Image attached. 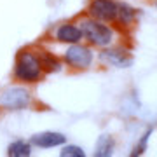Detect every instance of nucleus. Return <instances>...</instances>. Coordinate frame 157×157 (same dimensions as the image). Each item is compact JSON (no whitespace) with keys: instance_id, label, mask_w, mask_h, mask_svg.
I'll list each match as a JSON object with an SVG mask.
<instances>
[{"instance_id":"nucleus-1","label":"nucleus","mask_w":157,"mask_h":157,"mask_svg":"<svg viewBox=\"0 0 157 157\" xmlns=\"http://www.w3.org/2000/svg\"><path fill=\"white\" fill-rule=\"evenodd\" d=\"M14 78L23 82V84H35L44 77V68L40 61V54L35 51L25 49L17 52L16 63H14Z\"/></svg>"},{"instance_id":"nucleus-2","label":"nucleus","mask_w":157,"mask_h":157,"mask_svg":"<svg viewBox=\"0 0 157 157\" xmlns=\"http://www.w3.org/2000/svg\"><path fill=\"white\" fill-rule=\"evenodd\" d=\"M80 26V32H82V37H84L89 45H94V47H108V45L113 42V30L108 26L107 23L96 21L93 17H84L78 23Z\"/></svg>"},{"instance_id":"nucleus-3","label":"nucleus","mask_w":157,"mask_h":157,"mask_svg":"<svg viewBox=\"0 0 157 157\" xmlns=\"http://www.w3.org/2000/svg\"><path fill=\"white\" fill-rule=\"evenodd\" d=\"M32 105V93L25 86H11L0 91V107L6 110H23Z\"/></svg>"},{"instance_id":"nucleus-4","label":"nucleus","mask_w":157,"mask_h":157,"mask_svg":"<svg viewBox=\"0 0 157 157\" xmlns=\"http://www.w3.org/2000/svg\"><path fill=\"white\" fill-rule=\"evenodd\" d=\"M63 61L73 70H87L93 67L94 54L91 47L82 44H72L65 52H63Z\"/></svg>"},{"instance_id":"nucleus-5","label":"nucleus","mask_w":157,"mask_h":157,"mask_svg":"<svg viewBox=\"0 0 157 157\" xmlns=\"http://www.w3.org/2000/svg\"><path fill=\"white\" fill-rule=\"evenodd\" d=\"M115 12H117V2L113 0H91L87 6V14L101 23L115 21Z\"/></svg>"},{"instance_id":"nucleus-6","label":"nucleus","mask_w":157,"mask_h":157,"mask_svg":"<svg viewBox=\"0 0 157 157\" xmlns=\"http://www.w3.org/2000/svg\"><path fill=\"white\" fill-rule=\"evenodd\" d=\"M100 61L115 68H128L133 65V56L124 47H105L100 52Z\"/></svg>"},{"instance_id":"nucleus-7","label":"nucleus","mask_w":157,"mask_h":157,"mask_svg":"<svg viewBox=\"0 0 157 157\" xmlns=\"http://www.w3.org/2000/svg\"><path fill=\"white\" fill-rule=\"evenodd\" d=\"M54 37H56L58 42L61 44H80V40L84 39L82 37V32H80V26L75 25V23H61L56 30H54Z\"/></svg>"},{"instance_id":"nucleus-8","label":"nucleus","mask_w":157,"mask_h":157,"mask_svg":"<svg viewBox=\"0 0 157 157\" xmlns=\"http://www.w3.org/2000/svg\"><path fill=\"white\" fill-rule=\"evenodd\" d=\"M67 141V136L61 135V133H56V131H44V133H39V135H33L30 143L39 148H54V147H59Z\"/></svg>"},{"instance_id":"nucleus-9","label":"nucleus","mask_w":157,"mask_h":157,"mask_svg":"<svg viewBox=\"0 0 157 157\" xmlns=\"http://www.w3.org/2000/svg\"><path fill=\"white\" fill-rule=\"evenodd\" d=\"M113 148H115V141L110 135H103L98 138V143H96L94 148V155L93 157H112Z\"/></svg>"},{"instance_id":"nucleus-10","label":"nucleus","mask_w":157,"mask_h":157,"mask_svg":"<svg viewBox=\"0 0 157 157\" xmlns=\"http://www.w3.org/2000/svg\"><path fill=\"white\" fill-rule=\"evenodd\" d=\"M40 61H42V68L44 73H56L63 70V63L59 58H56L51 52H42L40 54Z\"/></svg>"},{"instance_id":"nucleus-11","label":"nucleus","mask_w":157,"mask_h":157,"mask_svg":"<svg viewBox=\"0 0 157 157\" xmlns=\"http://www.w3.org/2000/svg\"><path fill=\"white\" fill-rule=\"evenodd\" d=\"M30 154H32V145L25 140L12 141L9 148H7V155L9 157H30Z\"/></svg>"},{"instance_id":"nucleus-12","label":"nucleus","mask_w":157,"mask_h":157,"mask_svg":"<svg viewBox=\"0 0 157 157\" xmlns=\"http://www.w3.org/2000/svg\"><path fill=\"white\" fill-rule=\"evenodd\" d=\"M133 19H135V9L131 6H128V4H117V12H115V21L119 23V25H124V26H128V25H131L133 23Z\"/></svg>"},{"instance_id":"nucleus-13","label":"nucleus","mask_w":157,"mask_h":157,"mask_svg":"<svg viewBox=\"0 0 157 157\" xmlns=\"http://www.w3.org/2000/svg\"><path fill=\"white\" fill-rule=\"evenodd\" d=\"M59 157H86V152L77 145H67L61 148Z\"/></svg>"},{"instance_id":"nucleus-14","label":"nucleus","mask_w":157,"mask_h":157,"mask_svg":"<svg viewBox=\"0 0 157 157\" xmlns=\"http://www.w3.org/2000/svg\"><path fill=\"white\" fill-rule=\"evenodd\" d=\"M150 135H152V129H148L145 135L141 136V140H140V143H138V147L135 148V152L131 154L129 157H140L143 152H145V148H147V141H148V138H150Z\"/></svg>"}]
</instances>
